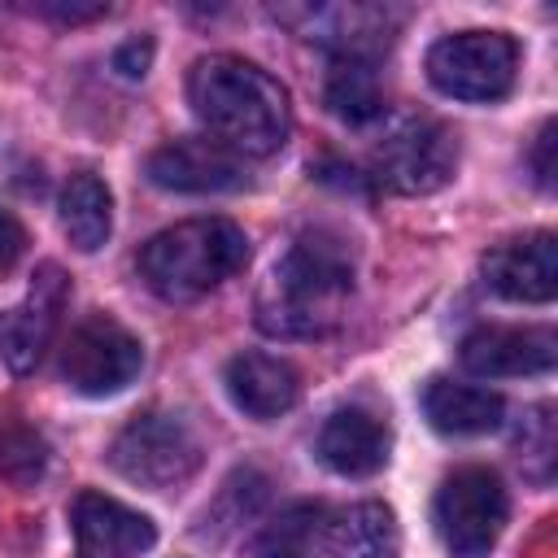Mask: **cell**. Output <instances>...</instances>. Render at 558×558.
Returning a JSON list of instances; mask_svg holds the SVG:
<instances>
[{"mask_svg":"<svg viewBox=\"0 0 558 558\" xmlns=\"http://www.w3.org/2000/svg\"><path fill=\"white\" fill-rule=\"evenodd\" d=\"M349 296H353L349 244L331 231H305L266 270L253 314L257 327L275 340H318L344 323Z\"/></svg>","mask_w":558,"mask_h":558,"instance_id":"1","label":"cell"},{"mask_svg":"<svg viewBox=\"0 0 558 558\" xmlns=\"http://www.w3.org/2000/svg\"><path fill=\"white\" fill-rule=\"evenodd\" d=\"M187 105L235 157H270L292 131V105L279 78L231 52H209L187 70Z\"/></svg>","mask_w":558,"mask_h":558,"instance_id":"2","label":"cell"},{"mask_svg":"<svg viewBox=\"0 0 558 558\" xmlns=\"http://www.w3.org/2000/svg\"><path fill=\"white\" fill-rule=\"evenodd\" d=\"M248 262V235L231 218H187L140 248V275L161 301H196Z\"/></svg>","mask_w":558,"mask_h":558,"instance_id":"3","label":"cell"},{"mask_svg":"<svg viewBox=\"0 0 558 558\" xmlns=\"http://www.w3.org/2000/svg\"><path fill=\"white\" fill-rule=\"evenodd\" d=\"M510 519V497L497 471L458 466L432 501V527L449 558H488Z\"/></svg>","mask_w":558,"mask_h":558,"instance_id":"4","label":"cell"},{"mask_svg":"<svg viewBox=\"0 0 558 558\" xmlns=\"http://www.w3.org/2000/svg\"><path fill=\"white\" fill-rule=\"evenodd\" d=\"M109 466L140 488L166 493V488L187 484L201 471V440L187 427V418L166 414V410H148L113 436Z\"/></svg>","mask_w":558,"mask_h":558,"instance_id":"5","label":"cell"},{"mask_svg":"<svg viewBox=\"0 0 558 558\" xmlns=\"http://www.w3.org/2000/svg\"><path fill=\"white\" fill-rule=\"evenodd\" d=\"M519 74V44L501 31H458L427 48V78L436 92L471 105L510 96Z\"/></svg>","mask_w":558,"mask_h":558,"instance_id":"6","label":"cell"},{"mask_svg":"<svg viewBox=\"0 0 558 558\" xmlns=\"http://www.w3.org/2000/svg\"><path fill=\"white\" fill-rule=\"evenodd\" d=\"M371 170L384 187H392L401 196L440 192L458 170V140L445 122L405 113L384 126V135L371 153Z\"/></svg>","mask_w":558,"mask_h":558,"instance_id":"7","label":"cell"},{"mask_svg":"<svg viewBox=\"0 0 558 558\" xmlns=\"http://www.w3.org/2000/svg\"><path fill=\"white\" fill-rule=\"evenodd\" d=\"M144 366V344L113 314L83 318L61 344V379L78 397H113Z\"/></svg>","mask_w":558,"mask_h":558,"instance_id":"8","label":"cell"},{"mask_svg":"<svg viewBox=\"0 0 558 558\" xmlns=\"http://www.w3.org/2000/svg\"><path fill=\"white\" fill-rule=\"evenodd\" d=\"M148 183L161 192L183 196H214V192H240L248 183L244 157L222 148L218 140H174L148 157Z\"/></svg>","mask_w":558,"mask_h":558,"instance_id":"9","label":"cell"},{"mask_svg":"<svg viewBox=\"0 0 558 558\" xmlns=\"http://www.w3.org/2000/svg\"><path fill=\"white\" fill-rule=\"evenodd\" d=\"M484 283L519 305H545L558 292V240L554 231H532L501 240L480 262Z\"/></svg>","mask_w":558,"mask_h":558,"instance_id":"10","label":"cell"},{"mask_svg":"<svg viewBox=\"0 0 558 558\" xmlns=\"http://www.w3.org/2000/svg\"><path fill=\"white\" fill-rule=\"evenodd\" d=\"M458 362L480 379H519V375H549L558 362V336L549 327H475Z\"/></svg>","mask_w":558,"mask_h":558,"instance_id":"11","label":"cell"},{"mask_svg":"<svg viewBox=\"0 0 558 558\" xmlns=\"http://www.w3.org/2000/svg\"><path fill=\"white\" fill-rule=\"evenodd\" d=\"M65 292H70V283H65L61 266L48 262V266L35 270L31 292L13 310L0 314V357L9 362V371L22 375V371H31L44 357V349H48V340L57 331Z\"/></svg>","mask_w":558,"mask_h":558,"instance_id":"12","label":"cell"},{"mask_svg":"<svg viewBox=\"0 0 558 558\" xmlns=\"http://www.w3.org/2000/svg\"><path fill=\"white\" fill-rule=\"evenodd\" d=\"M70 527L78 558H140L157 541L153 519L109 493H78L70 506Z\"/></svg>","mask_w":558,"mask_h":558,"instance_id":"13","label":"cell"},{"mask_svg":"<svg viewBox=\"0 0 558 558\" xmlns=\"http://www.w3.org/2000/svg\"><path fill=\"white\" fill-rule=\"evenodd\" d=\"M397 514L384 501H353L331 514H318L314 558H397Z\"/></svg>","mask_w":558,"mask_h":558,"instance_id":"14","label":"cell"},{"mask_svg":"<svg viewBox=\"0 0 558 558\" xmlns=\"http://www.w3.org/2000/svg\"><path fill=\"white\" fill-rule=\"evenodd\" d=\"M388 449H392L388 427L371 410H357V405L327 414V423L318 427V440H314L318 462L344 480H366V475L384 471Z\"/></svg>","mask_w":558,"mask_h":558,"instance_id":"15","label":"cell"},{"mask_svg":"<svg viewBox=\"0 0 558 558\" xmlns=\"http://www.w3.org/2000/svg\"><path fill=\"white\" fill-rule=\"evenodd\" d=\"M222 384H227V397L235 401V410H244L257 423L288 414L301 397L296 366L275 353H235L222 371Z\"/></svg>","mask_w":558,"mask_h":558,"instance_id":"16","label":"cell"},{"mask_svg":"<svg viewBox=\"0 0 558 558\" xmlns=\"http://www.w3.org/2000/svg\"><path fill=\"white\" fill-rule=\"evenodd\" d=\"M423 414L440 436H488L506 418V401L475 384L453 379H427L423 388Z\"/></svg>","mask_w":558,"mask_h":558,"instance_id":"17","label":"cell"},{"mask_svg":"<svg viewBox=\"0 0 558 558\" xmlns=\"http://www.w3.org/2000/svg\"><path fill=\"white\" fill-rule=\"evenodd\" d=\"M61 231L70 235V244L78 253L105 248V240L113 231V196L100 174H92V170L70 174V183L61 187Z\"/></svg>","mask_w":558,"mask_h":558,"instance_id":"18","label":"cell"},{"mask_svg":"<svg viewBox=\"0 0 558 558\" xmlns=\"http://www.w3.org/2000/svg\"><path fill=\"white\" fill-rule=\"evenodd\" d=\"M323 100L349 126L371 122L384 109L375 61H366V57H331V70H327V83H323Z\"/></svg>","mask_w":558,"mask_h":558,"instance_id":"19","label":"cell"},{"mask_svg":"<svg viewBox=\"0 0 558 558\" xmlns=\"http://www.w3.org/2000/svg\"><path fill=\"white\" fill-rule=\"evenodd\" d=\"M318 506H292L283 510L253 545V558H314V527H318Z\"/></svg>","mask_w":558,"mask_h":558,"instance_id":"20","label":"cell"},{"mask_svg":"<svg viewBox=\"0 0 558 558\" xmlns=\"http://www.w3.org/2000/svg\"><path fill=\"white\" fill-rule=\"evenodd\" d=\"M0 471L13 484L39 480V471H44V440L35 432H26V427H9L0 436Z\"/></svg>","mask_w":558,"mask_h":558,"instance_id":"21","label":"cell"},{"mask_svg":"<svg viewBox=\"0 0 558 558\" xmlns=\"http://www.w3.org/2000/svg\"><path fill=\"white\" fill-rule=\"evenodd\" d=\"M554 410L549 405H536L527 418H523V471L545 484L549 480V466H554Z\"/></svg>","mask_w":558,"mask_h":558,"instance_id":"22","label":"cell"},{"mask_svg":"<svg viewBox=\"0 0 558 558\" xmlns=\"http://www.w3.org/2000/svg\"><path fill=\"white\" fill-rule=\"evenodd\" d=\"M22 253H26V227L9 209H0V275H9L22 262Z\"/></svg>","mask_w":558,"mask_h":558,"instance_id":"23","label":"cell"},{"mask_svg":"<svg viewBox=\"0 0 558 558\" xmlns=\"http://www.w3.org/2000/svg\"><path fill=\"white\" fill-rule=\"evenodd\" d=\"M148 61H153V39H131L113 52V70L122 78H144L148 74Z\"/></svg>","mask_w":558,"mask_h":558,"instance_id":"24","label":"cell"},{"mask_svg":"<svg viewBox=\"0 0 558 558\" xmlns=\"http://www.w3.org/2000/svg\"><path fill=\"white\" fill-rule=\"evenodd\" d=\"M532 170H536V183L549 192L554 187V122H545L532 144Z\"/></svg>","mask_w":558,"mask_h":558,"instance_id":"25","label":"cell"},{"mask_svg":"<svg viewBox=\"0 0 558 558\" xmlns=\"http://www.w3.org/2000/svg\"><path fill=\"white\" fill-rule=\"evenodd\" d=\"M39 13L57 22H92L105 13V4H39Z\"/></svg>","mask_w":558,"mask_h":558,"instance_id":"26","label":"cell"}]
</instances>
